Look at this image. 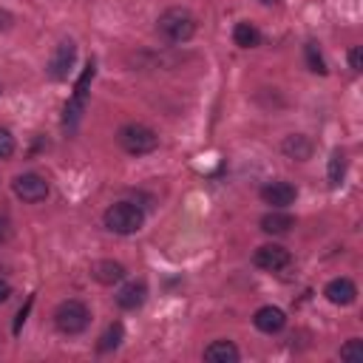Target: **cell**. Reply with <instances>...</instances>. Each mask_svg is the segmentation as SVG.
<instances>
[{
    "label": "cell",
    "instance_id": "25",
    "mask_svg": "<svg viewBox=\"0 0 363 363\" xmlns=\"http://www.w3.org/2000/svg\"><path fill=\"white\" fill-rule=\"evenodd\" d=\"M9 233H11V221L0 213V241H6V238H9Z\"/></svg>",
    "mask_w": 363,
    "mask_h": 363
},
{
    "label": "cell",
    "instance_id": "14",
    "mask_svg": "<svg viewBox=\"0 0 363 363\" xmlns=\"http://www.w3.org/2000/svg\"><path fill=\"white\" fill-rule=\"evenodd\" d=\"M241 352L233 340H213L207 349H204V360L207 363H238Z\"/></svg>",
    "mask_w": 363,
    "mask_h": 363
},
{
    "label": "cell",
    "instance_id": "16",
    "mask_svg": "<svg viewBox=\"0 0 363 363\" xmlns=\"http://www.w3.org/2000/svg\"><path fill=\"white\" fill-rule=\"evenodd\" d=\"M292 227H295V218H292L289 213H284V210H272V213H267V216L261 218V230L269 233V235H284V233H289Z\"/></svg>",
    "mask_w": 363,
    "mask_h": 363
},
{
    "label": "cell",
    "instance_id": "15",
    "mask_svg": "<svg viewBox=\"0 0 363 363\" xmlns=\"http://www.w3.org/2000/svg\"><path fill=\"white\" fill-rule=\"evenodd\" d=\"M91 275H94V281H99L105 286H113V284H119L125 278V267L119 261H96L91 267Z\"/></svg>",
    "mask_w": 363,
    "mask_h": 363
},
{
    "label": "cell",
    "instance_id": "12",
    "mask_svg": "<svg viewBox=\"0 0 363 363\" xmlns=\"http://www.w3.org/2000/svg\"><path fill=\"white\" fill-rule=\"evenodd\" d=\"M145 301H147V286H145V281H128V284L116 292V306H119V309H128V312L139 309Z\"/></svg>",
    "mask_w": 363,
    "mask_h": 363
},
{
    "label": "cell",
    "instance_id": "21",
    "mask_svg": "<svg viewBox=\"0 0 363 363\" xmlns=\"http://www.w3.org/2000/svg\"><path fill=\"white\" fill-rule=\"evenodd\" d=\"M340 360H349V363H363V340L360 337H352L340 346Z\"/></svg>",
    "mask_w": 363,
    "mask_h": 363
},
{
    "label": "cell",
    "instance_id": "18",
    "mask_svg": "<svg viewBox=\"0 0 363 363\" xmlns=\"http://www.w3.org/2000/svg\"><path fill=\"white\" fill-rule=\"evenodd\" d=\"M343 176H346V153H343V150H332V156H329V167H326L329 187H340Z\"/></svg>",
    "mask_w": 363,
    "mask_h": 363
},
{
    "label": "cell",
    "instance_id": "10",
    "mask_svg": "<svg viewBox=\"0 0 363 363\" xmlns=\"http://www.w3.org/2000/svg\"><path fill=\"white\" fill-rule=\"evenodd\" d=\"M323 295H326V301L335 303V306H349V303H354V298H357V286H354L352 278H332V281L323 286Z\"/></svg>",
    "mask_w": 363,
    "mask_h": 363
},
{
    "label": "cell",
    "instance_id": "24",
    "mask_svg": "<svg viewBox=\"0 0 363 363\" xmlns=\"http://www.w3.org/2000/svg\"><path fill=\"white\" fill-rule=\"evenodd\" d=\"M31 303H34V298H28V303H26V306H23V309L17 312V320H14V332H20V326L26 323V315H28V309H31Z\"/></svg>",
    "mask_w": 363,
    "mask_h": 363
},
{
    "label": "cell",
    "instance_id": "19",
    "mask_svg": "<svg viewBox=\"0 0 363 363\" xmlns=\"http://www.w3.org/2000/svg\"><path fill=\"white\" fill-rule=\"evenodd\" d=\"M122 337H125V326L122 323H111L105 332H102V337L96 340V352H113V349H119V343H122Z\"/></svg>",
    "mask_w": 363,
    "mask_h": 363
},
{
    "label": "cell",
    "instance_id": "9",
    "mask_svg": "<svg viewBox=\"0 0 363 363\" xmlns=\"http://www.w3.org/2000/svg\"><path fill=\"white\" fill-rule=\"evenodd\" d=\"M295 199H298V190H295V184H289V182H267V184L261 187V201L269 204L272 210H284V207H289Z\"/></svg>",
    "mask_w": 363,
    "mask_h": 363
},
{
    "label": "cell",
    "instance_id": "22",
    "mask_svg": "<svg viewBox=\"0 0 363 363\" xmlns=\"http://www.w3.org/2000/svg\"><path fill=\"white\" fill-rule=\"evenodd\" d=\"M14 136L6 130V128H0V162H6V159H11L14 156Z\"/></svg>",
    "mask_w": 363,
    "mask_h": 363
},
{
    "label": "cell",
    "instance_id": "7",
    "mask_svg": "<svg viewBox=\"0 0 363 363\" xmlns=\"http://www.w3.org/2000/svg\"><path fill=\"white\" fill-rule=\"evenodd\" d=\"M11 190H14V196L23 199L26 204H40V201L48 199V190H51V187H48V182H45L40 173H20V176H14Z\"/></svg>",
    "mask_w": 363,
    "mask_h": 363
},
{
    "label": "cell",
    "instance_id": "26",
    "mask_svg": "<svg viewBox=\"0 0 363 363\" xmlns=\"http://www.w3.org/2000/svg\"><path fill=\"white\" fill-rule=\"evenodd\" d=\"M9 298H11V284H9V281H3V278H0V303H6V301H9Z\"/></svg>",
    "mask_w": 363,
    "mask_h": 363
},
{
    "label": "cell",
    "instance_id": "2",
    "mask_svg": "<svg viewBox=\"0 0 363 363\" xmlns=\"http://www.w3.org/2000/svg\"><path fill=\"white\" fill-rule=\"evenodd\" d=\"M102 221L116 235H133L145 227V210L139 204H130V201H116L105 210Z\"/></svg>",
    "mask_w": 363,
    "mask_h": 363
},
{
    "label": "cell",
    "instance_id": "1",
    "mask_svg": "<svg viewBox=\"0 0 363 363\" xmlns=\"http://www.w3.org/2000/svg\"><path fill=\"white\" fill-rule=\"evenodd\" d=\"M156 31H159L162 40H167V43H173V45L187 43V40L196 34V17H193V11L184 9V6H170V9H164V11L159 14Z\"/></svg>",
    "mask_w": 363,
    "mask_h": 363
},
{
    "label": "cell",
    "instance_id": "28",
    "mask_svg": "<svg viewBox=\"0 0 363 363\" xmlns=\"http://www.w3.org/2000/svg\"><path fill=\"white\" fill-rule=\"evenodd\" d=\"M0 94H3V82H0Z\"/></svg>",
    "mask_w": 363,
    "mask_h": 363
},
{
    "label": "cell",
    "instance_id": "23",
    "mask_svg": "<svg viewBox=\"0 0 363 363\" xmlns=\"http://www.w3.org/2000/svg\"><path fill=\"white\" fill-rule=\"evenodd\" d=\"M349 68L352 71H360L363 68V51L354 45V48H349Z\"/></svg>",
    "mask_w": 363,
    "mask_h": 363
},
{
    "label": "cell",
    "instance_id": "27",
    "mask_svg": "<svg viewBox=\"0 0 363 363\" xmlns=\"http://www.w3.org/2000/svg\"><path fill=\"white\" fill-rule=\"evenodd\" d=\"M258 3H264V6H275V3H281V0H258Z\"/></svg>",
    "mask_w": 363,
    "mask_h": 363
},
{
    "label": "cell",
    "instance_id": "11",
    "mask_svg": "<svg viewBox=\"0 0 363 363\" xmlns=\"http://www.w3.org/2000/svg\"><path fill=\"white\" fill-rule=\"evenodd\" d=\"M252 323H255L258 332H264V335H275V332H281V329L286 326V315H284V309H278V306L269 303V306L255 309Z\"/></svg>",
    "mask_w": 363,
    "mask_h": 363
},
{
    "label": "cell",
    "instance_id": "5",
    "mask_svg": "<svg viewBox=\"0 0 363 363\" xmlns=\"http://www.w3.org/2000/svg\"><path fill=\"white\" fill-rule=\"evenodd\" d=\"M94 74H96V65H94V60H88V65H85L82 77H79V79H77V85H74V94H71V99L65 102V116H62V125H65V128H74V125L79 122V116H82V111H85L88 85H91Z\"/></svg>",
    "mask_w": 363,
    "mask_h": 363
},
{
    "label": "cell",
    "instance_id": "13",
    "mask_svg": "<svg viewBox=\"0 0 363 363\" xmlns=\"http://www.w3.org/2000/svg\"><path fill=\"white\" fill-rule=\"evenodd\" d=\"M281 150H284V156H286V159L306 162V159L312 156V139H309V136H303V133H289V136H284Z\"/></svg>",
    "mask_w": 363,
    "mask_h": 363
},
{
    "label": "cell",
    "instance_id": "4",
    "mask_svg": "<svg viewBox=\"0 0 363 363\" xmlns=\"http://www.w3.org/2000/svg\"><path fill=\"white\" fill-rule=\"evenodd\" d=\"M54 323H57V329H60L62 335H79V332L88 329L91 312H88V306H85L82 301L68 298V301H62V303L54 309Z\"/></svg>",
    "mask_w": 363,
    "mask_h": 363
},
{
    "label": "cell",
    "instance_id": "17",
    "mask_svg": "<svg viewBox=\"0 0 363 363\" xmlns=\"http://www.w3.org/2000/svg\"><path fill=\"white\" fill-rule=\"evenodd\" d=\"M233 40H235L238 48H255V45H261V31H258L255 23L241 20V23H235V28H233Z\"/></svg>",
    "mask_w": 363,
    "mask_h": 363
},
{
    "label": "cell",
    "instance_id": "3",
    "mask_svg": "<svg viewBox=\"0 0 363 363\" xmlns=\"http://www.w3.org/2000/svg\"><path fill=\"white\" fill-rule=\"evenodd\" d=\"M116 142H119L122 150L130 153V156H147V153H153V150L159 147L156 130L147 128V125H142V122H128V125H122V128L116 130Z\"/></svg>",
    "mask_w": 363,
    "mask_h": 363
},
{
    "label": "cell",
    "instance_id": "8",
    "mask_svg": "<svg viewBox=\"0 0 363 363\" xmlns=\"http://www.w3.org/2000/svg\"><path fill=\"white\" fill-rule=\"evenodd\" d=\"M252 264H255L258 269H264V272H278V269H284V267L292 264V255H289V250L281 247V244H261V247L252 252Z\"/></svg>",
    "mask_w": 363,
    "mask_h": 363
},
{
    "label": "cell",
    "instance_id": "6",
    "mask_svg": "<svg viewBox=\"0 0 363 363\" xmlns=\"http://www.w3.org/2000/svg\"><path fill=\"white\" fill-rule=\"evenodd\" d=\"M74 60H77V43L65 37V40L57 43V48H54V54H51V60L45 65V74L54 82H62V79H68V74L74 68Z\"/></svg>",
    "mask_w": 363,
    "mask_h": 363
},
{
    "label": "cell",
    "instance_id": "20",
    "mask_svg": "<svg viewBox=\"0 0 363 363\" xmlns=\"http://www.w3.org/2000/svg\"><path fill=\"white\" fill-rule=\"evenodd\" d=\"M303 54H306V65H309V71L312 74H326L329 68H326V60H323V54H320V48H318V43L315 40H309L306 45H303Z\"/></svg>",
    "mask_w": 363,
    "mask_h": 363
}]
</instances>
